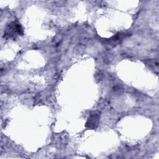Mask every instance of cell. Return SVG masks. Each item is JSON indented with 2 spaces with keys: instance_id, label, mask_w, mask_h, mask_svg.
Instances as JSON below:
<instances>
[{
  "instance_id": "6da1fadb",
  "label": "cell",
  "mask_w": 159,
  "mask_h": 159,
  "mask_svg": "<svg viewBox=\"0 0 159 159\" xmlns=\"http://www.w3.org/2000/svg\"><path fill=\"white\" fill-rule=\"evenodd\" d=\"M16 34L20 35L23 34L22 29L20 24L15 21L12 22L7 27L6 30L4 32V37L9 36L10 38L16 35Z\"/></svg>"
},
{
  "instance_id": "7a4b0ae2",
  "label": "cell",
  "mask_w": 159,
  "mask_h": 159,
  "mask_svg": "<svg viewBox=\"0 0 159 159\" xmlns=\"http://www.w3.org/2000/svg\"><path fill=\"white\" fill-rule=\"evenodd\" d=\"M100 112H98V111H95L92 112L87 121L86 123V127H87L88 129H96L99 124V119H100Z\"/></svg>"
}]
</instances>
